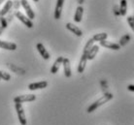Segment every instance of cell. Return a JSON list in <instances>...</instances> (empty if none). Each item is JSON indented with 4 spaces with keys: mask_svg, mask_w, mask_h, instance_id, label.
Here are the masks:
<instances>
[{
    "mask_svg": "<svg viewBox=\"0 0 134 125\" xmlns=\"http://www.w3.org/2000/svg\"><path fill=\"white\" fill-rule=\"evenodd\" d=\"M108 37V34L107 33H98V34H95L93 37H92V39H93L94 42H96V41H98V42H101V41H104L106 40Z\"/></svg>",
    "mask_w": 134,
    "mask_h": 125,
    "instance_id": "cell-19",
    "label": "cell"
},
{
    "mask_svg": "<svg viewBox=\"0 0 134 125\" xmlns=\"http://www.w3.org/2000/svg\"><path fill=\"white\" fill-rule=\"evenodd\" d=\"M126 12H127V1L126 0H121V4H120L121 16H125Z\"/></svg>",
    "mask_w": 134,
    "mask_h": 125,
    "instance_id": "cell-18",
    "label": "cell"
},
{
    "mask_svg": "<svg viewBox=\"0 0 134 125\" xmlns=\"http://www.w3.org/2000/svg\"><path fill=\"white\" fill-rule=\"evenodd\" d=\"M87 54L83 53L82 57L80 59V62H79V65H78V73H83L84 70L86 69V65H87Z\"/></svg>",
    "mask_w": 134,
    "mask_h": 125,
    "instance_id": "cell-13",
    "label": "cell"
},
{
    "mask_svg": "<svg viewBox=\"0 0 134 125\" xmlns=\"http://www.w3.org/2000/svg\"><path fill=\"white\" fill-rule=\"evenodd\" d=\"M127 22L131 29L134 31V17H127Z\"/></svg>",
    "mask_w": 134,
    "mask_h": 125,
    "instance_id": "cell-24",
    "label": "cell"
},
{
    "mask_svg": "<svg viewBox=\"0 0 134 125\" xmlns=\"http://www.w3.org/2000/svg\"><path fill=\"white\" fill-rule=\"evenodd\" d=\"M0 19H1V15H0Z\"/></svg>",
    "mask_w": 134,
    "mask_h": 125,
    "instance_id": "cell-32",
    "label": "cell"
},
{
    "mask_svg": "<svg viewBox=\"0 0 134 125\" xmlns=\"http://www.w3.org/2000/svg\"><path fill=\"white\" fill-rule=\"evenodd\" d=\"M12 1H13L14 10H19V8L20 6V1H19V0H12Z\"/></svg>",
    "mask_w": 134,
    "mask_h": 125,
    "instance_id": "cell-25",
    "label": "cell"
},
{
    "mask_svg": "<svg viewBox=\"0 0 134 125\" xmlns=\"http://www.w3.org/2000/svg\"><path fill=\"white\" fill-rule=\"evenodd\" d=\"M3 30H4V28H3V27H1V26H0V35L2 34V32H3Z\"/></svg>",
    "mask_w": 134,
    "mask_h": 125,
    "instance_id": "cell-29",
    "label": "cell"
},
{
    "mask_svg": "<svg viewBox=\"0 0 134 125\" xmlns=\"http://www.w3.org/2000/svg\"><path fill=\"white\" fill-rule=\"evenodd\" d=\"M98 51H99V46H97V45H93V47H91V50L88 51V52L87 53V60H92V59L96 56V54H97Z\"/></svg>",
    "mask_w": 134,
    "mask_h": 125,
    "instance_id": "cell-15",
    "label": "cell"
},
{
    "mask_svg": "<svg viewBox=\"0 0 134 125\" xmlns=\"http://www.w3.org/2000/svg\"><path fill=\"white\" fill-rule=\"evenodd\" d=\"M15 109L18 115V118L20 121V125H26V118H25V114H24V107L20 103H15Z\"/></svg>",
    "mask_w": 134,
    "mask_h": 125,
    "instance_id": "cell-2",
    "label": "cell"
},
{
    "mask_svg": "<svg viewBox=\"0 0 134 125\" xmlns=\"http://www.w3.org/2000/svg\"><path fill=\"white\" fill-rule=\"evenodd\" d=\"M0 79L1 80H4V81H10L11 80V76L10 74H8L7 72L5 71H0Z\"/></svg>",
    "mask_w": 134,
    "mask_h": 125,
    "instance_id": "cell-22",
    "label": "cell"
},
{
    "mask_svg": "<svg viewBox=\"0 0 134 125\" xmlns=\"http://www.w3.org/2000/svg\"><path fill=\"white\" fill-rule=\"evenodd\" d=\"M36 49H37V51H39L40 55L44 58V59H45V60L50 59V57H51L50 53L48 52L47 49L44 47V45L42 44V43H38V44L36 45Z\"/></svg>",
    "mask_w": 134,
    "mask_h": 125,
    "instance_id": "cell-7",
    "label": "cell"
},
{
    "mask_svg": "<svg viewBox=\"0 0 134 125\" xmlns=\"http://www.w3.org/2000/svg\"><path fill=\"white\" fill-rule=\"evenodd\" d=\"M93 45H94V41H93V39L91 38V39H90V40L87 42V44H86V46H85V47H84V52H83V53L87 54V52H88V51L93 47Z\"/></svg>",
    "mask_w": 134,
    "mask_h": 125,
    "instance_id": "cell-21",
    "label": "cell"
},
{
    "mask_svg": "<svg viewBox=\"0 0 134 125\" xmlns=\"http://www.w3.org/2000/svg\"><path fill=\"white\" fill-rule=\"evenodd\" d=\"M114 14L115 16H120L121 13H120V6H118V5H115L114 6Z\"/></svg>",
    "mask_w": 134,
    "mask_h": 125,
    "instance_id": "cell-26",
    "label": "cell"
},
{
    "mask_svg": "<svg viewBox=\"0 0 134 125\" xmlns=\"http://www.w3.org/2000/svg\"><path fill=\"white\" fill-rule=\"evenodd\" d=\"M0 47L3 49V50H8V51H16L17 50V45L15 43H10V42L0 40Z\"/></svg>",
    "mask_w": 134,
    "mask_h": 125,
    "instance_id": "cell-11",
    "label": "cell"
},
{
    "mask_svg": "<svg viewBox=\"0 0 134 125\" xmlns=\"http://www.w3.org/2000/svg\"><path fill=\"white\" fill-rule=\"evenodd\" d=\"M129 41H130V35H129V34H125V35H124V36L121 38L119 45H120L121 47H124V46H125V45L127 44Z\"/></svg>",
    "mask_w": 134,
    "mask_h": 125,
    "instance_id": "cell-20",
    "label": "cell"
},
{
    "mask_svg": "<svg viewBox=\"0 0 134 125\" xmlns=\"http://www.w3.org/2000/svg\"><path fill=\"white\" fill-rule=\"evenodd\" d=\"M66 28L69 31H71L72 33L75 34L76 36H79V37H81V36L83 35V32H82V30H81L77 25H75V24H73V23H70V22L66 23Z\"/></svg>",
    "mask_w": 134,
    "mask_h": 125,
    "instance_id": "cell-12",
    "label": "cell"
},
{
    "mask_svg": "<svg viewBox=\"0 0 134 125\" xmlns=\"http://www.w3.org/2000/svg\"><path fill=\"white\" fill-rule=\"evenodd\" d=\"M99 44H100L101 47H107V49L114 50V51H119L121 49V46L119 44H117V43H112V42H109V41H106V40L99 42Z\"/></svg>",
    "mask_w": 134,
    "mask_h": 125,
    "instance_id": "cell-9",
    "label": "cell"
},
{
    "mask_svg": "<svg viewBox=\"0 0 134 125\" xmlns=\"http://www.w3.org/2000/svg\"><path fill=\"white\" fill-rule=\"evenodd\" d=\"M83 14H84V8L79 5L76 9V13H75V16H74V20L75 22H81L82 20V17H83Z\"/></svg>",
    "mask_w": 134,
    "mask_h": 125,
    "instance_id": "cell-16",
    "label": "cell"
},
{
    "mask_svg": "<svg viewBox=\"0 0 134 125\" xmlns=\"http://www.w3.org/2000/svg\"><path fill=\"white\" fill-rule=\"evenodd\" d=\"M4 1H6V0H0V5H1V4L3 3Z\"/></svg>",
    "mask_w": 134,
    "mask_h": 125,
    "instance_id": "cell-30",
    "label": "cell"
},
{
    "mask_svg": "<svg viewBox=\"0 0 134 125\" xmlns=\"http://www.w3.org/2000/svg\"><path fill=\"white\" fill-rule=\"evenodd\" d=\"M48 86L47 81H38V82H33V84H29L28 85V89L30 90H37V89H43Z\"/></svg>",
    "mask_w": 134,
    "mask_h": 125,
    "instance_id": "cell-8",
    "label": "cell"
},
{
    "mask_svg": "<svg viewBox=\"0 0 134 125\" xmlns=\"http://www.w3.org/2000/svg\"><path fill=\"white\" fill-rule=\"evenodd\" d=\"M12 7H13V1L12 0H8L5 4V6L3 7V9L2 10H0V15H1V17H4L5 15L9 13L12 9Z\"/></svg>",
    "mask_w": 134,
    "mask_h": 125,
    "instance_id": "cell-17",
    "label": "cell"
},
{
    "mask_svg": "<svg viewBox=\"0 0 134 125\" xmlns=\"http://www.w3.org/2000/svg\"><path fill=\"white\" fill-rule=\"evenodd\" d=\"M64 1L65 0H57V5H55V9H54V19L55 20H59L62 14V9H63Z\"/></svg>",
    "mask_w": 134,
    "mask_h": 125,
    "instance_id": "cell-6",
    "label": "cell"
},
{
    "mask_svg": "<svg viewBox=\"0 0 134 125\" xmlns=\"http://www.w3.org/2000/svg\"><path fill=\"white\" fill-rule=\"evenodd\" d=\"M77 2H78L79 4H80L81 6H82V4L84 3V0H77Z\"/></svg>",
    "mask_w": 134,
    "mask_h": 125,
    "instance_id": "cell-28",
    "label": "cell"
},
{
    "mask_svg": "<svg viewBox=\"0 0 134 125\" xmlns=\"http://www.w3.org/2000/svg\"><path fill=\"white\" fill-rule=\"evenodd\" d=\"M36 100V96L34 94H25V95H20L14 98L15 103H24V102H32Z\"/></svg>",
    "mask_w": 134,
    "mask_h": 125,
    "instance_id": "cell-4",
    "label": "cell"
},
{
    "mask_svg": "<svg viewBox=\"0 0 134 125\" xmlns=\"http://www.w3.org/2000/svg\"><path fill=\"white\" fill-rule=\"evenodd\" d=\"M15 16H16V17H17L18 20H20V21H21L26 27H28V28H32V27H33V22H32V20H29V19H28L26 16H24L23 13H20V11L15 12Z\"/></svg>",
    "mask_w": 134,
    "mask_h": 125,
    "instance_id": "cell-3",
    "label": "cell"
},
{
    "mask_svg": "<svg viewBox=\"0 0 134 125\" xmlns=\"http://www.w3.org/2000/svg\"><path fill=\"white\" fill-rule=\"evenodd\" d=\"M127 89L129 90V91L134 92V85H127Z\"/></svg>",
    "mask_w": 134,
    "mask_h": 125,
    "instance_id": "cell-27",
    "label": "cell"
},
{
    "mask_svg": "<svg viewBox=\"0 0 134 125\" xmlns=\"http://www.w3.org/2000/svg\"><path fill=\"white\" fill-rule=\"evenodd\" d=\"M62 65H63V70H64V75L66 78H70L72 76V72H71V65H70V60L68 58H64L63 62H62Z\"/></svg>",
    "mask_w": 134,
    "mask_h": 125,
    "instance_id": "cell-10",
    "label": "cell"
},
{
    "mask_svg": "<svg viewBox=\"0 0 134 125\" xmlns=\"http://www.w3.org/2000/svg\"><path fill=\"white\" fill-rule=\"evenodd\" d=\"M63 59H64V57H62V56H59V57L57 58V60L54 61V65H53L52 68H51V73H52V74H55V73H57L58 69H59V67H60V65L62 64V62H63Z\"/></svg>",
    "mask_w": 134,
    "mask_h": 125,
    "instance_id": "cell-14",
    "label": "cell"
},
{
    "mask_svg": "<svg viewBox=\"0 0 134 125\" xmlns=\"http://www.w3.org/2000/svg\"><path fill=\"white\" fill-rule=\"evenodd\" d=\"M34 2H38V1H39V0H33Z\"/></svg>",
    "mask_w": 134,
    "mask_h": 125,
    "instance_id": "cell-31",
    "label": "cell"
},
{
    "mask_svg": "<svg viewBox=\"0 0 134 125\" xmlns=\"http://www.w3.org/2000/svg\"><path fill=\"white\" fill-rule=\"evenodd\" d=\"M0 26L3 27L4 29L6 28L7 26H8V21H7V19L4 17H1V19H0Z\"/></svg>",
    "mask_w": 134,
    "mask_h": 125,
    "instance_id": "cell-23",
    "label": "cell"
},
{
    "mask_svg": "<svg viewBox=\"0 0 134 125\" xmlns=\"http://www.w3.org/2000/svg\"><path fill=\"white\" fill-rule=\"evenodd\" d=\"M20 5L24 7V10H25L27 17L31 20H33L34 17H35V14H34L33 10H32V8L30 7L29 3H28V1L27 0H20Z\"/></svg>",
    "mask_w": 134,
    "mask_h": 125,
    "instance_id": "cell-5",
    "label": "cell"
},
{
    "mask_svg": "<svg viewBox=\"0 0 134 125\" xmlns=\"http://www.w3.org/2000/svg\"><path fill=\"white\" fill-rule=\"evenodd\" d=\"M113 97H114V95L112 94V93H109V92L104 93V95L101 98H99L97 101H95L94 103H92V104L87 109V112H88V114H91V112H92L93 111H95L97 108H99L100 106L104 105L105 103H107L108 101H110L111 99H113Z\"/></svg>",
    "mask_w": 134,
    "mask_h": 125,
    "instance_id": "cell-1",
    "label": "cell"
}]
</instances>
